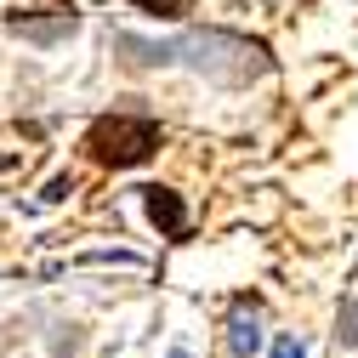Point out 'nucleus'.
<instances>
[{
	"label": "nucleus",
	"instance_id": "1",
	"mask_svg": "<svg viewBox=\"0 0 358 358\" xmlns=\"http://www.w3.org/2000/svg\"><path fill=\"white\" fill-rule=\"evenodd\" d=\"M114 46L125 52V63H137V69H154V63H194L199 74L222 80V85H250L262 80L267 69V46L262 40H245V34H228V29H194L182 40H137V34H120Z\"/></svg>",
	"mask_w": 358,
	"mask_h": 358
},
{
	"label": "nucleus",
	"instance_id": "2",
	"mask_svg": "<svg viewBox=\"0 0 358 358\" xmlns=\"http://www.w3.org/2000/svg\"><path fill=\"white\" fill-rule=\"evenodd\" d=\"M159 143H165L159 120L154 114H131V108L103 114V120H92V131H85V154H92L97 165H108V171L148 165L159 154Z\"/></svg>",
	"mask_w": 358,
	"mask_h": 358
},
{
	"label": "nucleus",
	"instance_id": "3",
	"mask_svg": "<svg viewBox=\"0 0 358 358\" xmlns=\"http://www.w3.org/2000/svg\"><path fill=\"white\" fill-rule=\"evenodd\" d=\"M143 205H148V222H154V228L165 234V239H182L188 234V210H182V199H176L171 188H143Z\"/></svg>",
	"mask_w": 358,
	"mask_h": 358
},
{
	"label": "nucleus",
	"instance_id": "4",
	"mask_svg": "<svg viewBox=\"0 0 358 358\" xmlns=\"http://www.w3.org/2000/svg\"><path fill=\"white\" fill-rule=\"evenodd\" d=\"M228 347H234V358H250V352L262 347V307H256L250 296H239V301H234V319H228Z\"/></svg>",
	"mask_w": 358,
	"mask_h": 358
},
{
	"label": "nucleus",
	"instance_id": "5",
	"mask_svg": "<svg viewBox=\"0 0 358 358\" xmlns=\"http://www.w3.org/2000/svg\"><path fill=\"white\" fill-rule=\"evenodd\" d=\"M12 29L17 34H29V40H63V34H74V17L63 12L57 23H29V17H12Z\"/></svg>",
	"mask_w": 358,
	"mask_h": 358
},
{
	"label": "nucleus",
	"instance_id": "6",
	"mask_svg": "<svg viewBox=\"0 0 358 358\" xmlns=\"http://www.w3.org/2000/svg\"><path fill=\"white\" fill-rule=\"evenodd\" d=\"M137 12H148V17H165V23H176V17H188V0H131Z\"/></svg>",
	"mask_w": 358,
	"mask_h": 358
},
{
	"label": "nucleus",
	"instance_id": "7",
	"mask_svg": "<svg viewBox=\"0 0 358 358\" xmlns=\"http://www.w3.org/2000/svg\"><path fill=\"white\" fill-rule=\"evenodd\" d=\"M341 341H358V301H341Z\"/></svg>",
	"mask_w": 358,
	"mask_h": 358
},
{
	"label": "nucleus",
	"instance_id": "8",
	"mask_svg": "<svg viewBox=\"0 0 358 358\" xmlns=\"http://www.w3.org/2000/svg\"><path fill=\"white\" fill-rule=\"evenodd\" d=\"M273 358H307V347H301L296 336H279V347H273Z\"/></svg>",
	"mask_w": 358,
	"mask_h": 358
}]
</instances>
